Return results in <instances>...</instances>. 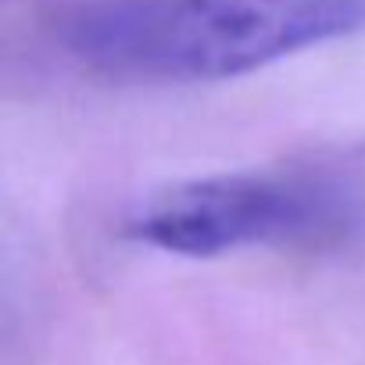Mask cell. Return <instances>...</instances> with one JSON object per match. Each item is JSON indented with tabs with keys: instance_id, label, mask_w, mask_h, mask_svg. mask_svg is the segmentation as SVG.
<instances>
[{
	"instance_id": "cell-2",
	"label": "cell",
	"mask_w": 365,
	"mask_h": 365,
	"mask_svg": "<svg viewBox=\"0 0 365 365\" xmlns=\"http://www.w3.org/2000/svg\"><path fill=\"white\" fill-rule=\"evenodd\" d=\"M354 197L312 172H219L150 194L125 233L182 258H219L244 247L308 244L347 230Z\"/></svg>"
},
{
	"instance_id": "cell-1",
	"label": "cell",
	"mask_w": 365,
	"mask_h": 365,
	"mask_svg": "<svg viewBox=\"0 0 365 365\" xmlns=\"http://www.w3.org/2000/svg\"><path fill=\"white\" fill-rule=\"evenodd\" d=\"M361 29L365 0H90L61 43L108 79L219 83Z\"/></svg>"
}]
</instances>
